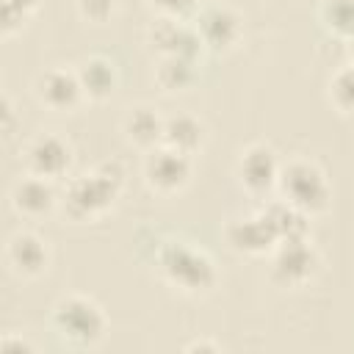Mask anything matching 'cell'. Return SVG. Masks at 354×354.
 Masks as SVG:
<instances>
[{
  "label": "cell",
  "mask_w": 354,
  "mask_h": 354,
  "mask_svg": "<svg viewBox=\"0 0 354 354\" xmlns=\"http://www.w3.org/2000/svg\"><path fill=\"white\" fill-rule=\"evenodd\" d=\"M124 188V169L119 160H102L88 171L66 180L61 191V210L72 221H94L105 216Z\"/></svg>",
  "instance_id": "cell-1"
},
{
  "label": "cell",
  "mask_w": 354,
  "mask_h": 354,
  "mask_svg": "<svg viewBox=\"0 0 354 354\" xmlns=\"http://www.w3.org/2000/svg\"><path fill=\"white\" fill-rule=\"evenodd\" d=\"M50 326L69 348H94L108 332L105 310L86 293H66L50 310Z\"/></svg>",
  "instance_id": "cell-2"
},
{
  "label": "cell",
  "mask_w": 354,
  "mask_h": 354,
  "mask_svg": "<svg viewBox=\"0 0 354 354\" xmlns=\"http://www.w3.org/2000/svg\"><path fill=\"white\" fill-rule=\"evenodd\" d=\"M158 271L174 290H180L185 296L210 293L218 282V268H216L213 257L205 249L191 246L185 241H169L160 246Z\"/></svg>",
  "instance_id": "cell-3"
},
{
  "label": "cell",
  "mask_w": 354,
  "mask_h": 354,
  "mask_svg": "<svg viewBox=\"0 0 354 354\" xmlns=\"http://www.w3.org/2000/svg\"><path fill=\"white\" fill-rule=\"evenodd\" d=\"M277 191L285 202L296 205L299 210H304L307 216H318L329 207L332 202V185L326 171L310 160V158H290L282 163L279 169V180H277Z\"/></svg>",
  "instance_id": "cell-4"
},
{
  "label": "cell",
  "mask_w": 354,
  "mask_h": 354,
  "mask_svg": "<svg viewBox=\"0 0 354 354\" xmlns=\"http://www.w3.org/2000/svg\"><path fill=\"white\" fill-rule=\"evenodd\" d=\"M321 271V252L310 243V238H296V241H282L271 252V266H268V279L277 288H304L307 282L315 279Z\"/></svg>",
  "instance_id": "cell-5"
},
{
  "label": "cell",
  "mask_w": 354,
  "mask_h": 354,
  "mask_svg": "<svg viewBox=\"0 0 354 354\" xmlns=\"http://www.w3.org/2000/svg\"><path fill=\"white\" fill-rule=\"evenodd\" d=\"M194 171L191 155L169 147V144H158L152 149L144 152L141 160V177L147 183L149 191L155 194H177L188 185Z\"/></svg>",
  "instance_id": "cell-6"
},
{
  "label": "cell",
  "mask_w": 354,
  "mask_h": 354,
  "mask_svg": "<svg viewBox=\"0 0 354 354\" xmlns=\"http://www.w3.org/2000/svg\"><path fill=\"white\" fill-rule=\"evenodd\" d=\"M191 25L196 28L202 44L207 53H230L238 47L243 36V19L241 14L227 3H207L202 6Z\"/></svg>",
  "instance_id": "cell-7"
},
{
  "label": "cell",
  "mask_w": 354,
  "mask_h": 354,
  "mask_svg": "<svg viewBox=\"0 0 354 354\" xmlns=\"http://www.w3.org/2000/svg\"><path fill=\"white\" fill-rule=\"evenodd\" d=\"M22 163L25 171L55 183L61 177H69V169L75 163V149L58 133H36L22 147Z\"/></svg>",
  "instance_id": "cell-8"
},
{
  "label": "cell",
  "mask_w": 354,
  "mask_h": 354,
  "mask_svg": "<svg viewBox=\"0 0 354 354\" xmlns=\"http://www.w3.org/2000/svg\"><path fill=\"white\" fill-rule=\"evenodd\" d=\"M147 44L155 55H183L199 61L205 53L196 28L183 17H155L147 28Z\"/></svg>",
  "instance_id": "cell-9"
},
{
  "label": "cell",
  "mask_w": 354,
  "mask_h": 354,
  "mask_svg": "<svg viewBox=\"0 0 354 354\" xmlns=\"http://www.w3.org/2000/svg\"><path fill=\"white\" fill-rule=\"evenodd\" d=\"M33 97L39 105H44L47 111H55V113H69L86 100L80 77L69 66H50L44 72H39L33 80Z\"/></svg>",
  "instance_id": "cell-10"
},
{
  "label": "cell",
  "mask_w": 354,
  "mask_h": 354,
  "mask_svg": "<svg viewBox=\"0 0 354 354\" xmlns=\"http://www.w3.org/2000/svg\"><path fill=\"white\" fill-rule=\"evenodd\" d=\"M279 169L282 160L277 158V152L268 144H249L241 149L238 163H235V174L238 183L252 194V196H266L277 188L279 180Z\"/></svg>",
  "instance_id": "cell-11"
},
{
  "label": "cell",
  "mask_w": 354,
  "mask_h": 354,
  "mask_svg": "<svg viewBox=\"0 0 354 354\" xmlns=\"http://www.w3.org/2000/svg\"><path fill=\"white\" fill-rule=\"evenodd\" d=\"M224 238H227V243H230L232 252L249 254V257L271 254L277 249V243H279V238H277L268 216L263 213V207L257 213L230 218L227 227H224Z\"/></svg>",
  "instance_id": "cell-12"
},
{
  "label": "cell",
  "mask_w": 354,
  "mask_h": 354,
  "mask_svg": "<svg viewBox=\"0 0 354 354\" xmlns=\"http://www.w3.org/2000/svg\"><path fill=\"white\" fill-rule=\"evenodd\" d=\"M6 263L22 279H36L50 268V246L33 230H17L6 243Z\"/></svg>",
  "instance_id": "cell-13"
},
{
  "label": "cell",
  "mask_w": 354,
  "mask_h": 354,
  "mask_svg": "<svg viewBox=\"0 0 354 354\" xmlns=\"http://www.w3.org/2000/svg\"><path fill=\"white\" fill-rule=\"evenodd\" d=\"M8 199H11V207L22 218H44L55 210V205H61V196H58L53 180L30 174V171H25V177H19L11 185Z\"/></svg>",
  "instance_id": "cell-14"
},
{
  "label": "cell",
  "mask_w": 354,
  "mask_h": 354,
  "mask_svg": "<svg viewBox=\"0 0 354 354\" xmlns=\"http://www.w3.org/2000/svg\"><path fill=\"white\" fill-rule=\"evenodd\" d=\"M163 122H166V116L155 105H149V102L130 105L122 116L124 141L147 152V149L163 144Z\"/></svg>",
  "instance_id": "cell-15"
},
{
  "label": "cell",
  "mask_w": 354,
  "mask_h": 354,
  "mask_svg": "<svg viewBox=\"0 0 354 354\" xmlns=\"http://www.w3.org/2000/svg\"><path fill=\"white\" fill-rule=\"evenodd\" d=\"M86 100L102 102L108 100L119 86V69L108 55H88L75 66Z\"/></svg>",
  "instance_id": "cell-16"
},
{
  "label": "cell",
  "mask_w": 354,
  "mask_h": 354,
  "mask_svg": "<svg viewBox=\"0 0 354 354\" xmlns=\"http://www.w3.org/2000/svg\"><path fill=\"white\" fill-rule=\"evenodd\" d=\"M207 141V127L199 116L194 113H185V111H177L171 116H166L163 122V144L185 152V155H196Z\"/></svg>",
  "instance_id": "cell-17"
},
{
  "label": "cell",
  "mask_w": 354,
  "mask_h": 354,
  "mask_svg": "<svg viewBox=\"0 0 354 354\" xmlns=\"http://www.w3.org/2000/svg\"><path fill=\"white\" fill-rule=\"evenodd\" d=\"M199 77V61L183 55H158L155 58V83L169 91H188Z\"/></svg>",
  "instance_id": "cell-18"
},
{
  "label": "cell",
  "mask_w": 354,
  "mask_h": 354,
  "mask_svg": "<svg viewBox=\"0 0 354 354\" xmlns=\"http://www.w3.org/2000/svg\"><path fill=\"white\" fill-rule=\"evenodd\" d=\"M263 213L268 216V221H271L279 243L282 241H296V238H310V218L313 216H307L296 205L285 202L282 196L274 199V202H268V205H263Z\"/></svg>",
  "instance_id": "cell-19"
},
{
  "label": "cell",
  "mask_w": 354,
  "mask_h": 354,
  "mask_svg": "<svg viewBox=\"0 0 354 354\" xmlns=\"http://www.w3.org/2000/svg\"><path fill=\"white\" fill-rule=\"evenodd\" d=\"M318 19L332 36L348 41L354 36V0H318Z\"/></svg>",
  "instance_id": "cell-20"
},
{
  "label": "cell",
  "mask_w": 354,
  "mask_h": 354,
  "mask_svg": "<svg viewBox=\"0 0 354 354\" xmlns=\"http://www.w3.org/2000/svg\"><path fill=\"white\" fill-rule=\"evenodd\" d=\"M326 97L340 113H354V61L337 66L326 83Z\"/></svg>",
  "instance_id": "cell-21"
},
{
  "label": "cell",
  "mask_w": 354,
  "mask_h": 354,
  "mask_svg": "<svg viewBox=\"0 0 354 354\" xmlns=\"http://www.w3.org/2000/svg\"><path fill=\"white\" fill-rule=\"evenodd\" d=\"M39 0H0V30L3 36H11L22 28V22L36 11Z\"/></svg>",
  "instance_id": "cell-22"
},
{
  "label": "cell",
  "mask_w": 354,
  "mask_h": 354,
  "mask_svg": "<svg viewBox=\"0 0 354 354\" xmlns=\"http://www.w3.org/2000/svg\"><path fill=\"white\" fill-rule=\"evenodd\" d=\"M75 6H77V11H80L83 19H88V22H105L113 14L116 0H75Z\"/></svg>",
  "instance_id": "cell-23"
},
{
  "label": "cell",
  "mask_w": 354,
  "mask_h": 354,
  "mask_svg": "<svg viewBox=\"0 0 354 354\" xmlns=\"http://www.w3.org/2000/svg\"><path fill=\"white\" fill-rule=\"evenodd\" d=\"M149 8L158 11V17H185L199 0H147Z\"/></svg>",
  "instance_id": "cell-24"
},
{
  "label": "cell",
  "mask_w": 354,
  "mask_h": 354,
  "mask_svg": "<svg viewBox=\"0 0 354 354\" xmlns=\"http://www.w3.org/2000/svg\"><path fill=\"white\" fill-rule=\"evenodd\" d=\"M0 351H3V354H33L36 346H33L28 337H22V335L8 332V335L0 340Z\"/></svg>",
  "instance_id": "cell-25"
},
{
  "label": "cell",
  "mask_w": 354,
  "mask_h": 354,
  "mask_svg": "<svg viewBox=\"0 0 354 354\" xmlns=\"http://www.w3.org/2000/svg\"><path fill=\"white\" fill-rule=\"evenodd\" d=\"M14 130H17V113H14L11 97L6 94V97H3V138H11Z\"/></svg>",
  "instance_id": "cell-26"
},
{
  "label": "cell",
  "mask_w": 354,
  "mask_h": 354,
  "mask_svg": "<svg viewBox=\"0 0 354 354\" xmlns=\"http://www.w3.org/2000/svg\"><path fill=\"white\" fill-rule=\"evenodd\" d=\"M221 348H224V346H221L218 340H207V337H202V340H191V343L183 346L185 354H194V351H210V354H218Z\"/></svg>",
  "instance_id": "cell-27"
},
{
  "label": "cell",
  "mask_w": 354,
  "mask_h": 354,
  "mask_svg": "<svg viewBox=\"0 0 354 354\" xmlns=\"http://www.w3.org/2000/svg\"><path fill=\"white\" fill-rule=\"evenodd\" d=\"M348 58H351V61H354V36H351V39H348Z\"/></svg>",
  "instance_id": "cell-28"
}]
</instances>
